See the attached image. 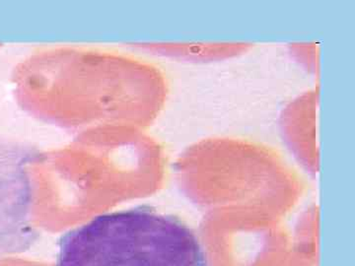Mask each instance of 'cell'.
<instances>
[{"instance_id":"cell-1","label":"cell","mask_w":355,"mask_h":266,"mask_svg":"<svg viewBox=\"0 0 355 266\" xmlns=\"http://www.w3.org/2000/svg\"><path fill=\"white\" fill-rule=\"evenodd\" d=\"M55 266H210L182 219L146 205L107 212L58 238Z\"/></svg>"},{"instance_id":"cell-2","label":"cell","mask_w":355,"mask_h":266,"mask_svg":"<svg viewBox=\"0 0 355 266\" xmlns=\"http://www.w3.org/2000/svg\"><path fill=\"white\" fill-rule=\"evenodd\" d=\"M42 157L39 149L0 136V258L25 253L39 241L31 169Z\"/></svg>"}]
</instances>
